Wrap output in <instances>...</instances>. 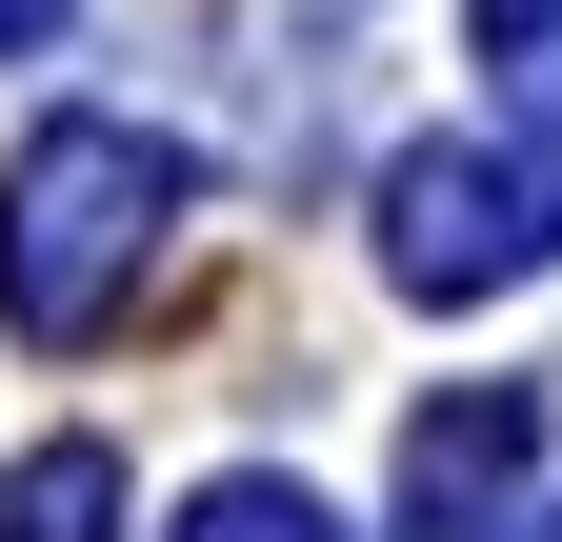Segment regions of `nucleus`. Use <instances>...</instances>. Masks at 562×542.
I'll list each match as a JSON object with an SVG mask.
<instances>
[{
    "label": "nucleus",
    "mask_w": 562,
    "mask_h": 542,
    "mask_svg": "<svg viewBox=\"0 0 562 542\" xmlns=\"http://www.w3.org/2000/svg\"><path fill=\"white\" fill-rule=\"evenodd\" d=\"M161 222H181V161L140 121H41L0 161V321L21 342H101L140 302V261H161Z\"/></svg>",
    "instance_id": "obj_1"
},
{
    "label": "nucleus",
    "mask_w": 562,
    "mask_h": 542,
    "mask_svg": "<svg viewBox=\"0 0 562 542\" xmlns=\"http://www.w3.org/2000/svg\"><path fill=\"white\" fill-rule=\"evenodd\" d=\"M181 542H341V522L281 483V462H241V483H201V503H181Z\"/></svg>",
    "instance_id": "obj_5"
},
{
    "label": "nucleus",
    "mask_w": 562,
    "mask_h": 542,
    "mask_svg": "<svg viewBox=\"0 0 562 542\" xmlns=\"http://www.w3.org/2000/svg\"><path fill=\"white\" fill-rule=\"evenodd\" d=\"M562 261V121H462V142H402L382 181V282L402 302H503Z\"/></svg>",
    "instance_id": "obj_2"
},
{
    "label": "nucleus",
    "mask_w": 562,
    "mask_h": 542,
    "mask_svg": "<svg viewBox=\"0 0 562 542\" xmlns=\"http://www.w3.org/2000/svg\"><path fill=\"white\" fill-rule=\"evenodd\" d=\"M0 542H121V462L101 442H41L21 483H0Z\"/></svg>",
    "instance_id": "obj_4"
},
{
    "label": "nucleus",
    "mask_w": 562,
    "mask_h": 542,
    "mask_svg": "<svg viewBox=\"0 0 562 542\" xmlns=\"http://www.w3.org/2000/svg\"><path fill=\"white\" fill-rule=\"evenodd\" d=\"M503 542H562V522H503Z\"/></svg>",
    "instance_id": "obj_7"
},
{
    "label": "nucleus",
    "mask_w": 562,
    "mask_h": 542,
    "mask_svg": "<svg viewBox=\"0 0 562 542\" xmlns=\"http://www.w3.org/2000/svg\"><path fill=\"white\" fill-rule=\"evenodd\" d=\"M41 21H60V0H0V41H41Z\"/></svg>",
    "instance_id": "obj_6"
},
{
    "label": "nucleus",
    "mask_w": 562,
    "mask_h": 542,
    "mask_svg": "<svg viewBox=\"0 0 562 542\" xmlns=\"http://www.w3.org/2000/svg\"><path fill=\"white\" fill-rule=\"evenodd\" d=\"M522 462H542V402H522V382H482V402H422V422H402V522H422V542H503Z\"/></svg>",
    "instance_id": "obj_3"
}]
</instances>
